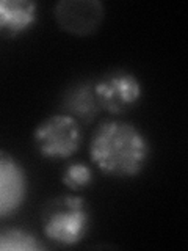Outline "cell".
Listing matches in <instances>:
<instances>
[{
	"label": "cell",
	"mask_w": 188,
	"mask_h": 251,
	"mask_svg": "<svg viewBox=\"0 0 188 251\" xmlns=\"http://www.w3.org/2000/svg\"><path fill=\"white\" fill-rule=\"evenodd\" d=\"M105 16V6L99 0H60L55 5L58 25L75 36H86L96 31Z\"/></svg>",
	"instance_id": "8992f818"
},
{
	"label": "cell",
	"mask_w": 188,
	"mask_h": 251,
	"mask_svg": "<svg viewBox=\"0 0 188 251\" xmlns=\"http://www.w3.org/2000/svg\"><path fill=\"white\" fill-rule=\"evenodd\" d=\"M47 239L63 247L80 243L90 227V209L80 195H61L46 204L41 217Z\"/></svg>",
	"instance_id": "7a4b0ae2"
},
{
	"label": "cell",
	"mask_w": 188,
	"mask_h": 251,
	"mask_svg": "<svg viewBox=\"0 0 188 251\" xmlns=\"http://www.w3.org/2000/svg\"><path fill=\"white\" fill-rule=\"evenodd\" d=\"M33 140L38 152L46 159H69L82 146L80 121L69 113H57L36 126Z\"/></svg>",
	"instance_id": "3957f363"
},
{
	"label": "cell",
	"mask_w": 188,
	"mask_h": 251,
	"mask_svg": "<svg viewBox=\"0 0 188 251\" xmlns=\"http://www.w3.org/2000/svg\"><path fill=\"white\" fill-rule=\"evenodd\" d=\"M151 145L140 127L130 121L105 120L90 140V159L105 175L133 177L144 170Z\"/></svg>",
	"instance_id": "6da1fadb"
},
{
	"label": "cell",
	"mask_w": 188,
	"mask_h": 251,
	"mask_svg": "<svg viewBox=\"0 0 188 251\" xmlns=\"http://www.w3.org/2000/svg\"><path fill=\"white\" fill-rule=\"evenodd\" d=\"M46 245L36 235L22 227H2L0 229V251H39Z\"/></svg>",
	"instance_id": "ba28073f"
},
{
	"label": "cell",
	"mask_w": 188,
	"mask_h": 251,
	"mask_svg": "<svg viewBox=\"0 0 188 251\" xmlns=\"http://www.w3.org/2000/svg\"><path fill=\"white\" fill-rule=\"evenodd\" d=\"M94 179V173L91 167L85 162H72L63 170L61 182L69 190H83L91 185Z\"/></svg>",
	"instance_id": "30bf717a"
},
{
	"label": "cell",
	"mask_w": 188,
	"mask_h": 251,
	"mask_svg": "<svg viewBox=\"0 0 188 251\" xmlns=\"http://www.w3.org/2000/svg\"><path fill=\"white\" fill-rule=\"evenodd\" d=\"M93 91L100 110L119 115L140 102L143 85L133 73L118 69L102 75L93 85Z\"/></svg>",
	"instance_id": "277c9868"
},
{
	"label": "cell",
	"mask_w": 188,
	"mask_h": 251,
	"mask_svg": "<svg viewBox=\"0 0 188 251\" xmlns=\"http://www.w3.org/2000/svg\"><path fill=\"white\" fill-rule=\"evenodd\" d=\"M28 192L27 171L16 157L0 149V220L18 212Z\"/></svg>",
	"instance_id": "5b68a950"
},
{
	"label": "cell",
	"mask_w": 188,
	"mask_h": 251,
	"mask_svg": "<svg viewBox=\"0 0 188 251\" xmlns=\"http://www.w3.org/2000/svg\"><path fill=\"white\" fill-rule=\"evenodd\" d=\"M99 104L93 91V85H83L75 88L68 98V113L78 121H91L99 113Z\"/></svg>",
	"instance_id": "9c48e42d"
},
{
	"label": "cell",
	"mask_w": 188,
	"mask_h": 251,
	"mask_svg": "<svg viewBox=\"0 0 188 251\" xmlns=\"http://www.w3.org/2000/svg\"><path fill=\"white\" fill-rule=\"evenodd\" d=\"M38 5L33 0H0V36L16 38L35 25Z\"/></svg>",
	"instance_id": "52a82bcc"
}]
</instances>
